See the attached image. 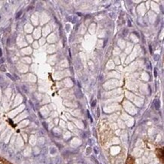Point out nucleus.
I'll return each mask as SVG.
<instances>
[{
	"label": "nucleus",
	"mask_w": 164,
	"mask_h": 164,
	"mask_svg": "<svg viewBox=\"0 0 164 164\" xmlns=\"http://www.w3.org/2000/svg\"><path fill=\"white\" fill-rule=\"evenodd\" d=\"M75 95H76V98H81L82 97V93L81 92L80 88H76V90H75Z\"/></svg>",
	"instance_id": "nucleus-1"
},
{
	"label": "nucleus",
	"mask_w": 164,
	"mask_h": 164,
	"mask_svg": "<svg viewBox=\"0 0 164 164\" xmlns=\"http://www.w3.org/2000/svg\"><path fill=\"white\" fill-rule=\"evenodd\" d=\"M154 107H155V108H156L157 110H159V109H160V100H158V99H156V100H154Z\"/></svg>",
	"instance_id": "nucleus-2"
},
{
	"label": "nucleus",
	"mask_w": 164,
	"mask_h": 164,
	"mask_svg": "<svg viewBox=\"0 0 164 164\" xmlns=\"http://www.w3.org/2000/svg\"><path fill=\"white\" fill-rule=\"evenodd\" d=\"M57 152V149L54 147H52V148H51L50 149V153L51 154H54L55 153Z\"/></svg>",
	"instance_id": "nucleus-3"
},
{
	"label": "nucleus",
	"mask_w": 164,
	"mask_h": 164,
	"mask_svg": "<svg viewBox=\"0 0 164 164\" xmlns=\"http://www.w3.org/2000/svg\"><path fill=\"white\" fill-rule=\"evenodd\" d=\"M23 14V12H22V11H20V12H18V14H17V15H16V18H17V19H18V18H20V17L21 16V14Z\"/></svg>",
	"instance_id": "nucleus-4"
},
{
	"label": "nucleus",
	"mask_w": 164,
	"mask_h": 164,
	"mask_svg": "<svg viewBox=\"0 0 164 164\" xmlns=\"http://www.w3.org/2000/svg\"><path fill=\"white\" fill-rule=\"evenodd\" d=\"M0 70H2V71H3V72L5 71V67L4 65H1V67H0Z\"/></svg>",
	"instance_id": "nucleus-5"
},
{
	"label": "nucleus",
	"mask_w": 164,
	"mask_h": 164,
	"mask_svg": "<svg viewBox=\"0 0 164 164\" xmlns=\"http://www.w3.org/2000/svg\"><path fill=\"white\" fill-rule=\"evenodd\" d=\"M95 105H96V101L94 100V101L92 103V108H94V107H95Z\"/></svg>",
	"instance_id": "nucleus-6"
},
{
	"label": "nucleus",
	"mask_w": 164,
	"mask_h": 164,
	"mask_svg": "<svg viewBox=\"0 0 164 164\" xmlns=\"http://www.w3.org/2000/svg\"><path fill=\"white\" fill-rule=\"evenodd\" d=\"M91 148H87V150H86V152H87V154H90L91 153Z\"/></svg>",
	"instance_id": "nucleus-7"
},
{
	"label": "nucleus",
	"mask_w": 164,
	"mask_h": 164,
	"mask_svg": "<svg viewBox=\"0 0 164 164\" xmlns=\"http://www.w3.org/2000/svg\"><path fill=\"white\" fill-rule=\"evenodd\" d=\"M7 76H8V77H9V78H10V79H12V80H14V78H13V77H12V75H11V74H9V73H7Z\"/></svg>",
	"instance_id": "nucleus-8"
},
{
	"label": "nucleus",
	"mask_w": 164,
	"mask_h": 164,
	"mask_svg": "<svg viewBox=\"0 0 164 164\" xmlns=\"http://www.w3.org/2000/svg\"><path fill=\"white\" fill-rule=\"evenodd\" d=\"M92 160H93V161H94V160H95V163H96V164H98V160H97L95 158H94V157H92Z\"/></svg>",
	"instance_id": "nucleus-9"
},
{
	"label": "nucleus",
	"mask_w": 164,
	"mask_h": 164,
	"mask_svg": "<svg viewBox=\"0 0 164 164\" xmlns=\"http://www.w3.org/2000/svg\"><path fill=\"white\" fill-rule=\"evenodd\" d=\"M157 76V69L155 68V69H154V76L156 77Z\"/></svg>",
	"instance_id": "nucleus-10"
},
{
	"label": "nucleus",
	"mask_w": 164,
	"mask_h": 164,
	"mask_svg": "<svg viewBox=\"0 0 164 164\" xmlns=\"http://www.w3.org/2000/svg\"><path fill=\"white\" fill-rule=\"evenodd\" d=\"M32 8H33L32 6H30V7H28V8H27V11H30V9H32Z\"/></svg>",
	"instance_id": "nucleus-11"
},
{
	"label": "nucleus",
	"mask_w": 164,
	"mask_h": 164,
	"mask_svg": "<svg viewBox=\"0 0 164 164\" xmlns=\"http://www.w3.org/2000/svg\"><path fill=\"white\" fill-rule=\"evenodd\" d=\"M2 49L0 48V58L2 57Z\"/></svg>",
	"instance_id": "nucleus-12"
},
{
	"label": "nucleus",
	"mask_w": 164,
	"mask_h": 164,
	"mask_svg": "<svg viewBox=\"0 0 164 164\" xmlns=\"http://www.w3.org/2000/svg\"><path fill=\"white\" fill-rule=\"evenodd\" d=\"M9 44H10V39H8V42H7V45H8V46H9Z\"/></svg>",
	"instance_id": "nucleus-13"
},
{
	"label": "nucleus",
	"mask_w": 164,
	"mask_h": 164,
	"mask_svg": "<svg viewBox=\"0 0 164 164\" xmlns=\"http://www.w3.org/2000/svg\"><path fill=\"white\" fill-rule=\"evenodd\" d=\"M132 24H131V22H130V20H128V26L129 27H130Z\"/></svg>",
	"instance_id": "nucleus-14"
},
{
	"label": "nucleus",
	"mask_w": 164,
	"mask_h": 164,
	"mask_svg": "<svg viewBox=\"0 0 164 164\" xmlns=\"http://www.w3.org/2000/svg\"><path fill=\"white\" fill-rule=\"evenodd\" d=\"M4 62V60H3V59H1V60H0V64H2V63Z\"/></svg>",
	"instance_id": "nucleus-15"
},
{
	"label": "nucleus",
	"mask_w": 164,
	"mask_h": 164,
	"mask_svg": "<svg viewBox=\"0 0 164 164\" xmlns=\"http://www.w3.org/2000/svg\"><path fill=\"white\" fill-rule=\"evenodd\" d=\"M149 48H150V53H153V51H152V48H151V46H150Z\"/></svg>",
	"instance_id": "nucleus-16"
},
{
	"label": "nucleus",
	"mask_w": 164,
	"mask_h": 164,
	"mask_svg": "<svg viewBox=\"0 0 164 164\" xmlns=\"http://www.w3.org/2000/svg\"><path fill=\"white\" fill-rule=\"evenodd\" d=\"M155 60H158V58H159V56L158 55H155Z\"/></svg>",
	"instance_id": "nucleus-17"
},
{
	"label": "nucleus",
	"mask_w": 164,
	"mask_h": 164,
	"mask_svg": "<svg viewBox=\"0 0 164 164\" xmlns=\"http://www.w3.org/2000/svg\"><path fill=\"white\" fill-rule=\"evenodd\" d=\"M99 112H100V111H99V109H98V116H99Z\"/></svg>",
	"instance_id": "nucleus-18"
}]
</instances>
